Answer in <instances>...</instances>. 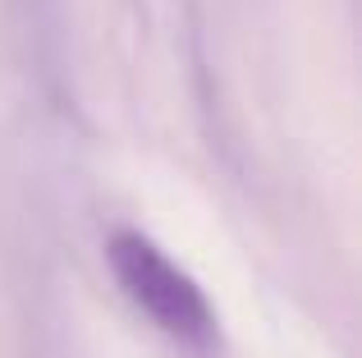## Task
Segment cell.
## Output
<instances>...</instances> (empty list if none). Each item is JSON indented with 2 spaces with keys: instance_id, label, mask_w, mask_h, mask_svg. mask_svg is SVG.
Returning <instances> with one entry per match:
<instances>
[{
  "instance_id": "6da1fadb",
  "label": "cell",
  "mask_w": 362,
  "mask_h": 358,
  "mask_svg": "<svg viewBox=\"0 0 362 358\" xmlns=\"http://www.w3.org/2000/svg\"><path fill=\"white\" fill-rule=\"evenodd\" d=\"M106 258L129 304L147 313L160 335H170L175 345L193 354H211L221 345V326H216V313L206 294L197 289V280L184 267H175L147 234L115 230L106 243Z\"/></svg>"
}]
</instances>
